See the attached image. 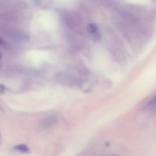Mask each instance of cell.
<instances>
[{"label":"cell","instance_id":"1","mask_svg":"<svg viewBox=\"0 0 156 156\" xmlns=\"http://www.w3.org/2000/svg\"><path fill=\"white\" fill-rule=\"evenodd\" d=\"M14 149L17 152H21V153H28L29 152V149L26 145H18V146H15L14 147Z\"/></svg>","mask_w":156,"mask_h":156},{"label":"cell","instance_id":"2","mask_svg":"<svg viewBox=\"0 0 156 156\" xmlns=\"http://www.w3.org/2000/svg\"><path fill=\"white\" fill-rule=\"evenodd\" d=\"M154 106H156V95L154 97H153L152 99L150 100L149 102H148L146 105V108H152Z\"/></svg>","mask_w":156,"mask_h":156},{"label":"cell","instance_id":"3","mask_svg":"<svg viewBox=\"0 0 156 156\" xmlns=\"http://www.w3.org/2000/svg\"><path fill=\"white\" fill-rule=\"evenodd\" d=\"M87 30L90 34H95L97 32V27L94 24H91L87 27Z\"/></svg>","mask_w":156,"mask_h":156},{"label":"cell","instance_id":"4","mask_svg":"<svg viewBox=\"0 0 156 156\" xmlns=\"http://www.w3.org/2000/svg\"><path fill=\"white\" fill-rule=\"evenodd\" d=\"M111 156H118V155H111Z\"/></svg>","mask_w":156,"mask_h":156},{"label":"cell","instance_id":"5","mask_svg":"<svg viewBox=\"0 0 156 156\" xmlns=\"http://www.w3.org/2000/svg\"><path fill=\"white\" fill-rule=\"evenodd\" d=\"M1 57H2V56H1V53H0V59H1Z\"/></svg>","mask_w":156,"mask_h":156}]
</instances>
